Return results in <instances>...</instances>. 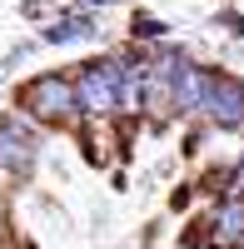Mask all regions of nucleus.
I'll use <instances>...</instances> for the list:
<instances>
[{"label": "nucleus", "mask_w": 244, "mask_h": 249, "mask_svg": "<svg viewBox=\"0 0 244 249\" xmlns=\"http://www.w3.org/2000/svg\"><path fill=\"white\" fill-rule=\"evenodd\" d=\"M145 70V65H125V60H85L75 75V110L80 115H120V100H125V85Z\"/></svg>", "instance_id": "obj_1"}, {"label": "nucleus", "mask_w": 244, "mask_h": 249, "mask_svg": "<svg viewBox=\"0 0 244 249\" xmlns=\"http://www.w3.org/2000/svg\"><path fill=\"white\" fill-rule=\"evenodd\" d=\"M20 115L25 120H40V124H70L80 110H75V80L60 75V70H45V75H30L20 85Z\"/></svg>", "instance_id": "obj_2"}, {"label": "nucleus", "mask_w": 244, "mask_h": 249, "mask_svg": "<svg viewBox=\"0 0 244 249\" xmlns=\"http://www.w3.org/2000/svg\"><path fill=\"white\" fill-rule=\"evenodd\" d=\"M205 120L219 124V130H229V135L244 130V80H239V75L214 70V80H209V100H205Z\"/></svg>", "instance_id": "obj_3"}, {"label": "nucleus", "mask_w": 244, "mask_h": 249, "mask_svg": "<svg viewBox=\"0 0 244 249\" xmlns=\"http://www.w3.org/2000/svg\"><path fill=\"white\" fill-rule=\"evenodd\" d=\"M0 170H10L20 179L35 170V140L25 130V120H15V115L0 120Z\"/></svg>", "instance_id": "obj_4"}, {"label": "nucleus", "mask_w": 244, "mask_h": 249, "mask_svg": "<svg viewBox=\"0 0 244 249\" xmlns=\"http://www.w3.org/2000/svg\"><path fill=\"white\" fill-rule=\"evenodd\" d=\"M209 80H214V65H194V60H185L179 75H174V115H205Z\"/></svg>", "instance_id": "obj_5"}, {"label": "nucleus", "mask_w": 244, "mask_h": 249, "mask_svg": "<svg viewBox=\"0 0 244 249\" xmlns=\"http://www.w3.org/2000/svg\"><path fill=\"white\" fill-rule=\"evenodd\" d=\"M209 244L219 249H239L244 244V195H225L209 219Z\"/></svg>", "instance_id": "obj_6"}, {"label": "nucleus", "mask_w": 244, "mask_h": 249, "mask_svg": "<svg viewBox=\"0 0 244 249\" xmlns=\"http://www.w3.org/2000/svg\"><path fill=\"white\" fill-rule=\"evenodd\" d=\"M95 35H100V20L90 10H70V15H55L50 25H40L45 45H75V40H95Z\"/></svg>", "instance_id": "obj_7"}, {"label": "nucleus", "mask_w": 244, "mask_h": 249, "mask_svg": "<svg viewBox=\"0 0 244 249\" xmlns=\"http://www.w3.org/2000/svg\"><path fill=\"white\" fill-rule=\"evenodd\" d=\"M135 35H139V40H150V35H165V20H159V25H155L150 15H139V25H135Z\"/></svg>", "instance_id": "obj_8"}, {"label": "nucleus", "mask_w": 244, "mask_h": 249, "mask_svg": "<svg viewBox=\"0 0 244 249\" xmlns=\"http://www.w3.org/2000/svg\"><path fill=\"white\" fill-rule=\"evenodd\" d=\"M25 15L35 20V15H55V5H50V0H25Z\"/></svg>", "instance_id": "obj_9"}, {"label": "nucleus", "mask_w": 244, "mask_h": 249, "mask_svg": "<svg viewBox=\"0 0 244 249\" xmlns=\"http://www.w3.org/2000/svg\"><path fill=\"white\" fill-rule=\"evenodd\" d=\"M80 5H90V10H100V5H120V0H80Z\"/></svg>", "instance_id": "obj_10"}]
</instances>
